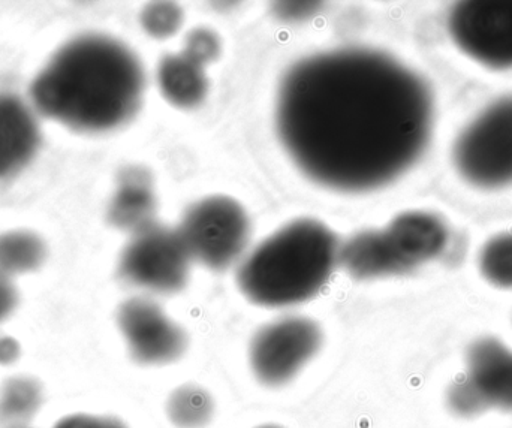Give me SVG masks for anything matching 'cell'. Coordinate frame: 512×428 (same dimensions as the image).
I'll return each mask as SVG.
<instances>
[{"instance_id": "6da1fadb", "label": "cell", "mask_w": 512, "mask_h": 428, "mask_svg": "<svg viewBox=\"0 0 512 428\" xmlns=\"http://www.w3.org/2000/svg\"><path fill=\"white\" fill-rule=\"evenodd\" d=\"M429 87L393 57L342 48L295 63L280 84L277 131L313 182L343 192L381 188L426 149Z\"/></svg>"}, {"instance_id": "7a4b0ae2", "label": "cell", "mask_w": 512, "mask_h": 428, "mask_svg": "<svg viewBox=\"0 0 512 428\" xmlns=\"http://www.w3.org/2000/svg\"><path fill=\"white\" fill-rule=\"evenodd\" d=\"M144 71L122 42L81 35L59 48L33 78L38 113L78 132H105L128 122L141 104Z\"/></svg>"}, {"instance_id": "3957f363", "label": "cell", "mask_w": 512, "mask_h": 428, "mask_svg": "<svg viewBox=\"0 0 512 428\" xmlns=\"http://www.w3.org/2000/svg\"><path fill=\"white\" fill-rule=\"evenodd\" d=\"M339 262L336 235L312 219L283 226L242 262L237 282L258 306L289 307L315 297Z\"/></svg>"}, {"instance_id": "277c9868", "label": "cell", "mask_w": 512, "mask_h": 428, "mask_svg": "<svg viewBox=\"0 0 512 428\" xmlns=\"http://www.w3.org/2000/svg\"><path fill=\"white\" fill-rule=\"evenodd\" d=\"M454 161L472 185L501 188L512 183V98L490 105L462 132Z\"/></svg>"}, {"instance_id": "5b68a950", "label": "cell", "mask_w": 512, "mask_h": 428, "mask_svg": "<svg viewBox=\"0 0 512 428\" xmlns=\"http://www.w3.org/2000/svg\"><path fill=\"white\" fill-rule=\"evenodd\" d=\"M177 231L194 261L222 271L243 255L251 228L239 203L213 197L192 206Z\"/></svg>"}, {"instance_id": "8992f818", "label": "cell", "mask_w": 512, "mask_h": 428, "mask_svg": "<svg viewBox=\"0 0 512 428\" xmlns=\"http://www.w3.org/2000/svg\"><path fill=\"white\" fill-rule=\"evenodd\" d=\"M191 261L180 232L153 223L126 244L120 255L119 276L146 291L174 294L188 283Z\"/></svg>"}, {"instance_id": "52a82bcc", "label": "cell", "mask_w": 512, "mask_h": 428, "mask_svg": "<svg viewBox=\"0 0 512 428\" xmlns=\"http://www.w3.org/2000/svg\"><path fill=\"white\" fill-rule=\"evenodd\" d=\"M321 328L312 319L289 316L262 327L251 343V366L267 387H282L318 354Z\"/></svg>"}, {"instance_id": "ba28073f", "label": "cell", "mask_w": 512, "mask_h": 428, "mask_svg": "<svg viewBox=\"0 0 512 428\" xmlns=\"http://www.w3.org/2000/svg\"><path fill=\"white\" fill-rule=\"evenodd\" d=\"M457 47L490 68H512V0H471L448 20Z\"/></svg>"}, {"instance_id": "9c48e42d", "label": "cell", "mask_w": 512, "mask_h": 428, "mask_svg": "<svg viewBox=\"0 0 512 428\" xmlns=\"http://www.w3.org/2000/svg\"><path fill=\"white\" fill-rule=\"evenodd\" d=\"M117 324L131 357L143 366H164L180 360L188 348L185 330L149 298H131L119 307Z\"/></svg>"}, {"instance_id": "30bf717a", "label": "cell", "mask_w": 512, "mask_h": 428, "mask_svg": "<svg viewBox=\"0 0 512 428\" xmlns=\"http://www.w3.org/2000/svg\"><path fill=\"white\" fill-rule=\"evenodd\" d=\"M382 237L402 274L438 258L448 243V229L435 214L411 212L397 216Z\"/></svg>"}, {"instance_id": "8fae6325", "label": "cell", "mask_w": 512, "mask_h": 428, "mask_svg": "<svg viewBox=\"0 0 512 428\" xmlns=\"http://www.w3.org/2000/svg\"><path fill=\"white\" fill-rule=\"evenodd\" d=\"M465 378L487 408L512 411V351L501 340L486 337L469 348Z\"/></svg>"}, {"instance_id": "7c38bea8", "label": "cell", "mask_w": 512, "mask_h": 428, "mask_svg": "<svg viewBox=\"0 0 512 428\" xmlns=\"http://www.w3.org/2000/svg\"><path fill=\"white\" fill-rule=\"evenodd\" d=\"M41 144L32 108L12 93H0V180L23 170Z\"/></svg>"}, {"instance_id": "4fadbf2b", "label": "cell", "mask_w": 512, "mask_h": 428, "mask_svg": "<svg viewBox=\"0 0 512 428\" xmlns=\"http://www.w3.org/2000/svg\"><path fill=\"white\" fill-rule=\"evenodd\" d=\"M155 212L156 200L149 171L141 167L123 170L108 210L111 225L134 235L155 223Z\"/></svg>"}, {"instance_id": "5bb4252c", "label": "cell", "mask_w": 512, "mask_h": 428, "mask_svg": "<svg viewBox=\"0 0 512 428\" xmlns=\"http://www.w3.org/2000/svg\"><path fill=\"white\" fill-rule=\"evenodd\" d=\"M204 66L201 60L185 50L165 56L158 71L162 95L177 107L200 105L209 90Z\"/></svg>"}, {"instance_id": "9a60e30c", "label": "cell", "mask_w": 512, "mask_h": 428, "mask_svg": "<svg viewBox=\"0 0 512 428\" xmlns=\"http://www.w3.org/2000/svg\"><path fill=\"white\" fill-rule=\"evenodd\" d=\"M339 264L358 280L402 274L385 244L382 231H366L339 247Z\"/></svg>"}, {"instance_id": "2e32d148", "label": "cell", "mask_w": 512, "mask_h": 428, "mask_svg": "<svg viewBox=\"0 0 512 428\" xmlns=\"http://www.w3.org/2000/svg\"><path fill=\"white\" fill-rule=\"evenodd\" d=\"M47 259V246L35 232L0 234V276L12 279L38 270Z\"/></svg>"}, {"instance_id": "e0dca14e", "label": "cell", "mask_w": 512, "mask_h": 428, "mask_svg": "<svg viewBox=\"0 0 512 428\" xmlns=\"http://www.w3.org/2000/svg\"><path fill=\"white\" fill-rule=\"evenodd\" d=\"M44 405V388L30 376L9 378L0 388V418L11 426H27Z\"/></svg>"}, {"instance_id": "ac0fdd59", "label": "cell", "mask_w": 512, "mask_h": 428, "mask_svg": "<svg viewBox=\"0 0 512 428\" xmlns=\"http://www.w3.org/2000/svg\"><path fill=\"white\" fill-rule=\"evenodd\" d=\"M213 411L212 397L198 385H183L168 399V417L179 428L206 427L212 421Z\"/></svg>"}, {"instance_id": "d6986e66", "label": "cell", "mask_w": 512, "mask_h": 428, "mask_svg": "<svg viewBox=\"0 0 512 428\" xmlns=\"http://www.w3.org/2000/svg\"><path fill=\"white\" fill-rule=\"evenodd\" d=\"M483 276L499 288H512V234L492 238L480 253Z\"/></svg>"}, {"instance_id": "ffe728a7", "label": "cell", "mask_w": 512, "mask_h": 428, "mask_svg": "<svg viewBox=\"0 0 512 428\" xmlns=\"http://www.w3.org/2000/svg\"><path fill=\"white\" fill-rule=\"evenodd\" d=\"M182 18V9L170 2L152 3L141 15L144 29L159 39L174 35L182 24Z\"/></svg>"}, {"instance_id": "44dd1931", "label": "cell", "mask_w": 512, "mask_h": 428, "mask_svg": "<svg viewBox=\"0 0 512 428\" xmlns=\"http://www.w3.org/2000/svg\"><path fill=\"white\" fill-rule=\"evenodd\" d=\"M447 400L450 409H453L454 414L460 415V417H477L489 409L465 376L451 385Z\"/></svg>"}, {"instance_id": "7402d4cb", "label": "cell", "mask_w": 512, "mask_h": 428, "mask_svg": "<svg viewBox=\"0 0 512 428\" xmlns=\"http://www.w3.org/2000/svg\"><path fill=\"white\" fill-rule=\"evenodd\" d=\"M185 51L207 65L221 54V41L212 30L195 29L186 38Z\"/></svg>"}, {"instance_id": "603a6c76", "label": "cell", "mask_w": 512, "mask_h": 428, "mask_svg": "<svg viewBox=\"0 0 512 428\" xmlns=\"http://www.w3.org/2000/svg\"><path fill=\"white\" fill-rule=\"evenodd\" d=\"M53 428H128L122 421L111 417H95V415L75 414L57 421Z\"/></svg>"}, {"instance_id": "cb8c5ba5", "label": "cell", "mask_w": 512, "mask_h": 428, "mask_svg": "<svg viewBox=\"0 0 512 428\" xmlns=\"http://www.w3.org/2000/svg\"><path fill=\"white\" fill-rule=\"evenodd\" d=\"M18 306V291L12 279L0 276V322L8 319Z\"/></svg>"}, {"instance_id": "d4e9b609", "label": "cell", "mask_w": 512, "mask_h": 428, "mask_svg": "<svg viewBox=\"0 0 512 428\" xmlns=\"http://www.w3.org/2000/svg\"><path fill=\"white\" fill-rule=\"evenodd\" d=\"M21 357V345L11 336H0V366L8 367Z\"/></svg>"}, {"instance_id": "484cf974", "label": "cell", "mask_w": 512, "mask_h": 428, "mask_svg": "<svg viewBox=\"0 0 512 428\" xmlns=\"http://www.w3.org/2000/svg\"><path fill=\"white\" fill-rule=\"evenodd\" d=\"M280 6V14L288 20L295 18V14H298L297 18L307 17L318 9L316 3H280Z\"/></svg>"}, {"instance_id": "4316f807", "label": "cell", "mask_w": 512, "mask_h": 428, "mask_svg": "<svg viewBox=\"0 0 512 428\" xmlns=\"http://www.w3.org/2000/svg\"><path fill=\"white\" fill-rule=\"evenodd\" d=\"M9 428H30L27 426H9Z\"/></svg>"}, {"instance_id": "83f0119b", "label": "cell", "mask_w": 512, "mask_h": 428, "mask_svg": "<svg viewBox=\"0 0 512 428\" xmlns=\"http://www.w3.org/2000/svg\"><path fill=\"white\" fill-rule=\"evenodd\" d=\"M259 428H280V427H277V426H262V427H259Z\"/></svg>"}]
</instances>
